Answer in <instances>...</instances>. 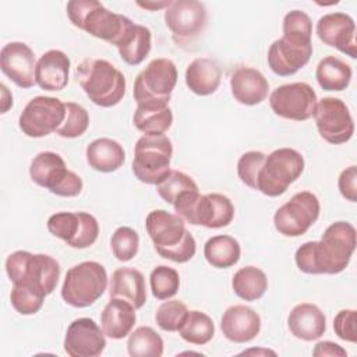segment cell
<instances>
[{"label":"cell","instance_id":"cell-1","mask_svg":"<svg viewBox=\"0 0 357 357\" xmlns=\"http://www.w3.org/2000/svg\"><path fill=\"white\" fill-rule=\"evenodd\" d=\"M356 243V227L349 222L337 220L325 229L319 241L301 244L294 261L303 273L336 275L347 268Z\"/></svg>","mask_w":357,"mask_h":357},{"label":"cell","instance_id":"cell-2","mask_svg":"<svg viewBox=\"0 0 357 357\" xmlns=\"http://www.w3.org/2000/svg\"><path fill=\"white\" fill-rule=\"evenodd\" d=\"M283 36L268 49V66L279 77H289L301 70L312 56V21L301 10H291L283 17Z\"/></svg>","mask_w":357,"mask_h":357},{"label":"cell","instance_id":"cell-3","mask_svg":"<svg viewBox=\"0 0 357 357\" xmlns=\"http://www.w3.org/2000/svg\"><path fill=\"white\" fill-rule=\"evenodd\" d=\"M145 229L162 258L177 264H185L194 258L195 238L178 215L165 209L151 211L145 219Z\"/></svg>","mask_w":357,"mask_h":357},{"label":"cell","instance_id":"cell-4","mask_svg":"<svg viewBox=\"0 0 357 357\" xmlns=\"http://www.w3.org/2000/svg\"><path fill=\"white\" fill-rule=\"evenodd\" d=\"M66 10L74 26L114 46L134 25L128 17L107 10L98 0H71Z\"/></svg>","mask_w":357,"mask_h":357},{"label":"cell","instance_id":"cell-5","mask_svg":"<svg viewBox=\"0 0 357 357\" xmlns=\"http://www.w3.org/2000/svg\"><path fill=\"white\" fill-rule=\"evenodd\" d=\"M75 78L96 106L113 107L126 95L124 74L105 59H84L75 68Z\"/></svg>","mask_w":357,"mask_h":357},{"label":"cell","instance_id":"cell-6","mask_svg":"<svg viewBox=\"0 0 357 357\" xmlns=\"http://www.w3.org/2000/svg\"><path fill=\"white\" fill-rule=\"evenodd\" d=\"M6 272L13 284L29 289L43 297L52 294L60 279L59 262L47 254L18 250L6 259Z\"/></svg>","mask_w":357,"mask_h":357},{"label":"cell","instance_id":"cell-7","mask_svg":"<svg viewBox=\"0 0 357 357\" xmlns=\"http://www.w3.org/2000/svg\"><path fill=\"white\" fill-rule=\"evenodd\" d=\"M173 208L184 222L206 229L229 226L234 218L233 202L219 192L202 195L199 190L187 191L173 202Z\"/></svg>","mask_w":357,"mask_h":357},{"label":"cell","instance_id":"cell-8","mask_svg":"<svg viewBox=\"0 0 357 357\" xmlns=\"http://www.w3.org/2000/svg\"><path fill=\"white\" fill-rule=\"evenodd\" d=\"M107 272L96 261H84L71 266L61 286V298L74 308L95 304L107 287Z\"/></svg>","mask_w":357,"mask_h":357},{"label":"cell","instance_id":"cell-9","mask_svg":"<svg viewBox=\"0 0 357 357\" xmlns=\"http://www.w3.org/2000/svg\"><path fill=\"white\" fill-rule=\"evenodd\" d=\"M173 158L172 139L165 135H142L134 146L131 170L141 183L156 185L172 170Z\"/></svg>","mask_w":357,"mask_h":357},{"label":"cell","instance_id":"cell-10","mask_svg":"<svg viewBox=\"0 0 357 357\" xmlns=\"http://www.w3.org/2000/svg\"><path fill=\"white\" fill-rule=\"evenodd\" d=\"M304 158L293 148H278L265 156L257 177V191L266 197H279L286 192L304 172Z\"/></svg>","mask_w":357,"mask_h":357},{"label":"cell","instance_id":"cell-11","mask_svg":"<svg viewBox=\"0 0 357 357\" xmlns=\"http://www.w3.org/2000/svg\"><path fill=\"white\" fill-rule=\"evenodd\" d=\"M29 177L36 185L64 198L79 195L84 187L82 178L73 170L67 169L64 159L52 151L39 152L32 159Z\"/></svg>","mask_w":357,"mask_h":357},{"label":"cell","instance_id":"cell-12","mask_svg":"<svg viewBox=\"0 0 357 357\" xmlns=\"http://www.w3.org/2000/svg\"><path fill=\"white\" fill-rule=\"evenodd\" d=\"M177 77V67L170 59H153L135 77L132 88L134 100L137 105L169 106Z\"/></svg>","mask_w":357,"mask_h":357},{"label":"cell","instance_id":"cell-13","mask_svg":"<svg viewBox=\"0 0 357 357\" xmlns=\"http://www.w3.org/2000/svg\"><path fill=\"white\" fill-rule=\"evenodd\" d=\"M319 199L311 191L296 192L273 215L275 229L284 237H300L318 220Z\"/></svg>","mask_w":357,"mask_h":357},{"label":"cell","instance_id":"cell-14","mask_svg":"<svg viewBox=\"0 0 357 357\" xmlns=\"http://www.w3.org/2000/svg\"><path fill=\"white\" fill-rule=\"evenodd\" d=\"M66 119V102L53 96H35L22 109L18 127L29 138L56 132Z\"/></svg>","mask_w":357,"mask_h":357},{"label":"cell","instance_id":"cell-15","mask_svg":"<svg viewBox=\"0 0 357 357\" xmlns=\"http://www.w3.org/2000/svg\"><path fill=\"white\" fill-rule=\"evenodd\" d=\"M206 7L197 0H174L165 8V24L177 46L191 45L204 31Z\"/></svg>","mask_w":357,"mask_h":357},{"label":"cell","instance_id":"cell-16","mask_svg":"<svg viewBox=\"0 0 357 357\" xmlns=\"http://www.w3.org/2000/svg\"><path fill=\"white\" fill-rule=\"evenodd\" d=\"M46 226L50 234L78 250L91 247L99 236V223L88 212H56L49 216Z\"/></svg>","mask_w":357,"mask_h":357},{"label":"cell","instance_id":"cell-17","mask_svg":"<svg viewBox=\"0 0 357 357\" xmlns=\"http://www.w3.org/2000/svg\"><path fill=\"white\" fill-rule=\"evenodd\" d=\"M317 93L307 82L284 84L272 91L269 106L272 112L287 120L305 121L314 116Z\"/></svg>","mask_w":357,"mask_h":357},{"label":"cell","instance_id":"cell-18","mask_svg":"<svg viewBox=\"0 0 357 357\" xmlns=\"http://www.w3.org/2000/svg\"><path fill=\"white\" fill-rule=\"evenodd\" d=\"M314 120L321 138L333 145H340L354 134V121L347 105L339 99L326 96L317 102Z\"/></svg>","mask_w":357,"mask_h":357},{"label":"cell","instance_id":"cell-19","mask_svg":"<svg viewBox=\"0 0 357 357\" xmlns=\"http://www.w3.org/2000/svg\"><path fill=\"white\" fill-rule=\"evenodd\" d=\"M105 336L93 319L77 318L66 331L63 347L70 357H98L106 347Z\"/></svg>","mask_w":357,"mask_h":357},{"label":"cell","instance_id":"cell-20","mask_svg":"<svg viewBox=\"0 0 357 357\" xmlns=\"http://www.w3.org/2000/svg\"><path fill=\"white\" fill-rule=\"evenodd\" d=\"M315 32L325 45L337 49L351 59L357 57L356 24L349 14L336 11L322 15L317 22Z\"/></svg>","mask_w":357,"mask_h":357},{"label":"cell","instance_id":"cell-21","mask_svg":"<svg viewBox=\"0 0 357 357\" xmlns=\"http://www.w3.org/2000/svg\"><path fill=\"white\" fill-rule=\"evenodd\" d=\"M35 54L24 42H8L0 50V68L3 74L22 89L32 88L35 82Z\"/></svg>","mask_w":357,"mask_h":357},{"label":"cell","instance_id":"cell-22","mask_svg":"<svg viewBox=\"0 0 357 357\" xmlns=\"http://www.w3.org/2000/svg\"><path fill=\"white\" fill-rule=\"evenodd\" d=\"M259 314L248 305H230L220 318L223 336L233 343H247L255 339L261 331Z\"/></svg>","mask_w":357,"mask_h":357},{"label":"cell","instance_id":"cell-23","mask_svg":"<svg viewBox=\"0 0 357 357\" xmlns=\"http://www.w3.org/2000/svg\"><path fill=\"white\" fill-rule=\"evenodd\" d=\"M230 91L238 103L255 106L266 99L269 82L259 70L240 66L230 75Z\"/></svg>","mask_w":357,"mask_h":357},{"label":"cell","instance_id":"cell-24","mask_svg":"<svg viewBox=\"0 0 357 357\" xmlns=\"http://www.w3.org/2000/svg\"><path fill=\"white\" fill-rule=\"evenodd\" d=\"M70 67L71 60L64 52L50 49L36 61L35 82L45 91H63L68 84Z\"/></svg>","mask_w":357,"mask_h":357},{"label":"cell","instance_id":"cell-25","mask_svg":"<svg viewBox=\"0 0 357 357\" xmlns=\"http://www.w3.org/2000/svg\"><path fill=\"white\" fill-rule=\"evenodd\" d=\"M290 333L304 342L319 339L326 331V318L322 310L311 303H301L291 308L287 315Z\"/></svg>","mask_w":357,"mask_h":357},{"label":"cell","instance_id":"cell-26","mask_svg":"<svg viewBox=\"0 0 357 357\" xmlns=\"http://www.w3.org/2000/svg\"><path fill=\"white\" fill-rule=\"evenodd\" d=\"M109 297L124 300L139 310L146 303L144 275L131 266L117 268L109 279Z\"/></svg>","mask_w":357,"mask_h":357},{"label":"cell","instance_id":"cell-27","mask_svg":"<svg viewBox=\"0 0 357 357\" xmlns=\"http://www.w3.org/2000/svg\"><path fill=\"white\" fill-rule=\"evenodd\" d=\"M135 321V308L120 298H110L100 312V328L107 337L114 340L128 336Z\"/></svg>","mask_w":357,"mask_h":357},{"label":"cell","instance_id":"cell-28","mask_svg":"<svg viewBox=\"0 0 357 357\" xmlns=\"http://www.w3.org/2000/svg\"><path fill=\"white\" fill-rule=\"evenodd\" d=\"M184 79L192 93L208 96L218 91L222 81V70L215 60L198 57L187 66Z\"/></svg>","mask_w":357,"mask_h":357},{"label":"cell","instance_id":"cell-29","mask_svg":"<svg viewBox=\"0 0 357 357\" xmlns=\"http://www.w3.org/2000/svg\"><path fill=\"white\" fill-rule=\"evenodd\" d=\"M89 167L100 173H113L126 162L124 148L112 138H96L85 151Z\"/></svg>","mask_w":357,"mask_h":357},{"label":"cell","instance_id":"cell-30","mask_svg":"<svg viewBox=\"0 0 357 357\" xmlns=\"http://www.w3.org/2000/svg\"><path fill=\"white\" fill-rule=\"evenodd\" d=\"M116 47L124 63L138 66L148 57L152 49V32L144 25L134 24Z\"/></svg>","mask_w":357,"mask_h":357},{"label":"cell","instance_id":"cell-31","mask_svg":"<svg viewBox=\"0 0 357 357\" xmlns=\"http://www.w3.org/2000/svg\"><path fill=\"white\" fill-rule=\"evenodd\" d=\"M132 123L145 135H160L172 127L173 112L165 105H137Z\"/></svg>","mask_w":357,"mask_h":357},{"label":"cell","instance_id":"cell-32","mask_svg":"<svg viewBox=\"0 0 357 357\" xmlns=\"http://www.w3.org/2000/svg\"><path fill=\"white\" fill-rule=\"evenodd\" d=\"M351 75V67L335 56L324 57L315 70L317 82L324 91H344L350 85Z\"/></svg>","mask_w":357,"mask_h":357},{"label":"cell","instance_id":"cell-33","mask_svg":"<svg viewBox=\"0 0 357 357\" xmlns=\"http://www.w3.org/2000/svg\"><path fill=\"white\" fill-rule=\"evenodd\" d=\"M241 255L238 241L227 234H218L204 244V257L206 262L218 269H226L236 265Z\"/></svg>","mask_w":357,"mask_h":357},{"label":"cell","instance_id":"cell-34","mask_svg":"<svg viewBox=\"0 0 357 357\" xmlns=\"http://www.w3.org/2000/svg\"><path fill=\"white\" fill-rule=\"evenodd\" d=\"M231 289L237 297L244 301L259 300L268 289L265 272L257 266L248 265L240 268L231 278Z\"/></svg>","mask_w":357,"mask_h":357},{"label":"cell","instance_id":"cell-35","mask_svg":"<svg viewBox=\"0 0 357 357\" xmlns=\"http://www.w3.org/2000/svg\"><path fill=\"white\" fill-rule=\"evenodd\" d=\"M177 332L180 337L187 343L204 346L212 340L215 335V324L208 314L199 310H192L188 311L183 325Z\"/></svg>","mask_w":357,"mask_h":357},{"label":"cell","instance_id":"cell-36","mask_svg":"<svg viewBox=\"0 0 357 357\" xmlns=\"http://www.w3.org/2000/svg\"><path fill=\"white\" fill-rule=\"evenodd\" d=\"M163 349L162 336L151 326H138L128 335L127 351L131 357H160Z\"/></svg>","mask_w":357,"mask_h":357},{"label":"cell","instance_id":"cell-37","mask_svg":"<svg viewBox=\"0 0 357 357\" xmlns=\"http://www.w3.org/2000/svg\"><path fill=\"white\" fill-rule=\"evenodd\" d=\"M149 284L152 296L158 300H169L177 294L180 287L178 272L167 265H158L151 271Z\"/></svg>","mask_w":357,"mask_h":357},{"label":"cell","instance_id":"cell-38","mask_svg":"<svg viewBox=\"0 0 357 357\" xmlns=\"http://www.w3.org/2000/svg\"><path fill=\"white\" fill-rule=\"evenodd\" d=\"M192 190H198L197 183L191 176L180 170H170L169 174L159 184H156V191L159 197L170 205H173V202L181 194Z\"/></svg>","mask_w":357,"mask_h":357},{"label":"cell","instance_id":"cell-39","mask_svg":"<svg viewBox=\"0 0 357 357\" xmlns=\"http://www.w3.org/2000/svg\"><path fill=\"white\" fill-rule=\"evenodd\" d=\"M89 127V114L85 107L75 102H66V119L56 134L61 138H78Z\"/></svg>","mask_w":357,"mask_h":357},{"label":"cell","instance_id":"cell-40","mask_svg":"<svg viewBox=\"0 0 357 357\" xmlns=\"http://www.w3.org/2000/svg\"><path fill=\"white\" fill-rule=\"evenodd\" d=\"M110 248L117 261L128 262L138 252L139 236L132 227L120 226L112 234Z\"/></svg>","mask_w":357,"mask_h":357},{"label":"cell","instance_id":"cell-41","mask_svg":"<svg viewBox=\"0 0 357 357\" xmlns=\"http://www.w3.org/2000/svg\"><path fill=\"white\" fill-rule=\"evenodd\" d=\"M187 314L188 308L183 301L167 300L158 307L155 312V321L162 331L177 332L183 325Z\"/></svg>","mask_w":357,"mask_h":357},{"label":"cell","instance_id":"cell-42","mask_svg":"<svg viewBox=\"0 0 357 357\" xmlns=\"http://www.w3.org/2000/svg\"><path fill=\"white\" fill-rule=\"evenodd\" d=\"M265 153L261 151H248L243 153L237 160V176L243 184L257 190V177L265 159Z\"/></svg>","mask_w":357,"mask_h":357},{"label":"cell","instance_id":"cell-43","mask_svg":"<svg viewBox=\"0 0 357 357\" xmlns=\"http://www.w3.org/2000/svg\"><path fill=\"white\" fill-rule=\"evenodd\" d=\"M10 301H11L13 308L18 314L33 315L42 308L45 297L29 290V289H25L22 286L13 284L11 293H10Z\"/></svg>","mask_w":357,"mask_h":357},{"label":"cell","instance_id":"cell-44","mask_svg":"<svg viewBox=\"0 0 357 357\" xmlns=\"http://www.w3.org/2000/svg\"><path fill=\"white\" fill-rule=\"evenodd\" d=\"M357 311L356 310H342L336 314L333 319V331L336 336L344 342H357Z\"/></svg>","mask_w":357,"mask_h":357},{"label":"cell","instance_id":"cell-45","mask_svg":"<svg viewBox=\"0 0 357 357\" xmlns=\"http://www.w3.org/2000/svg\"><path fill=\"white\" fill-rule=\"evenodd\" d=\"M337 188L342 197L347 201H357V167L354 165L342 170L337 178Z\"/></svg>","mask_w":357,"mask_h":357},{"label":"cell","instance_id":"cell-46","mask_svg":"<svg viewBox=\"0 0 357 357\" xmlns=\"http://www.w3.org/2000/svg\"><path fill=\"white\" fill-rule=\"evenodd\" d=\"M312 356L315 357H325V356H331V357H346L347 351L337 343L331 342V340H322L318 342L312 350Z\"/></svg>","mask_w":357,"mask_h":357},{"label":"cell","instance_id":"cell-47","mask_svg":"<svg viewBox=\"0 0 357 357\" xmlns=\"http://www.w3.org/2000/svg\"><path fill=\"white\" fill-rule=\"evenodd\" d=\"M170 4V0H167V1H137V6H139V7H142V8H145V10H149V11H156V10H159V8H166L167 6Z\"/></svg>","mask_w":357,"mask_h":357},{"label":"cell","instance_id":"cell-48","mask_svg":"<svg viewBox=\"0 0 357 357\" xmlns=\"http://www.w3.org/2000/svg\"><path fill=\"white\" fill-rule=\"evenodd\" d=\"M241 354H272V356H275L276 353L272 350H268V349H250V350L243 351Z\"/></svg>","mask_w":357,"mask_h":357}]
</instances>
